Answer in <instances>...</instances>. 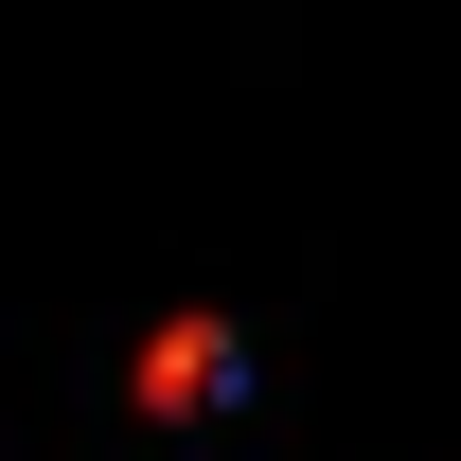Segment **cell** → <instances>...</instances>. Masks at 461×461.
<instances>
[{
  "label": "cell",
  "instance_id": "cell-1",
  "mask_svg": "<svg viewBox=\"0 0 461 461\" xmlns=\"http://www.w3.org/2000/svg\"><path fill=\"white\" fill-rule=\"evenodd\" d=\"M230 391H249V338H230L213 302H177V320H142V355H124V408H142V426H213Z\"/></svg>",
  "mask_w": 461,
  "mask_h": 461
}]
</instances>
